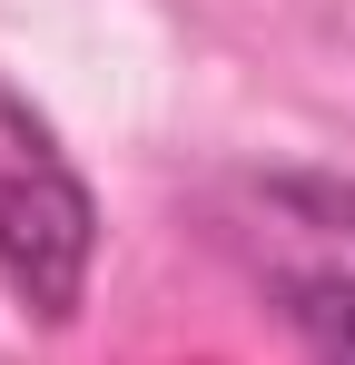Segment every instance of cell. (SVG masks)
<instances>
[{"instance_id": "cell-2", "label": "cell", "mask_w": 355, "mask_h": 365, "mask_svg": "<svg viewBox=\"0 0 355 365\" xmlns=\"http://www.w3.org/2000/svg\"><path fill=\"white\" fill-rule=\"evenodd\" d=\"M99 267V187L59 148L50 109L0 69V297L30 326H69Z\"/></svg>"}, {"instance_id": "cell-1", "label": "cell", "mask_w": 355, "mask_h": 365, "mask_svg": "<svg viewBox=\"0 0 355 365\" xmlns=\"http://www.w3.org/2000/svg\"><path fill=\"white\" fill-rule=\"evenodd\" d=\"M217 247L267 297V316L296 336L306 365H355V178L316 158L237 168L207 197Z\"/></svg>"}]
</instances>
